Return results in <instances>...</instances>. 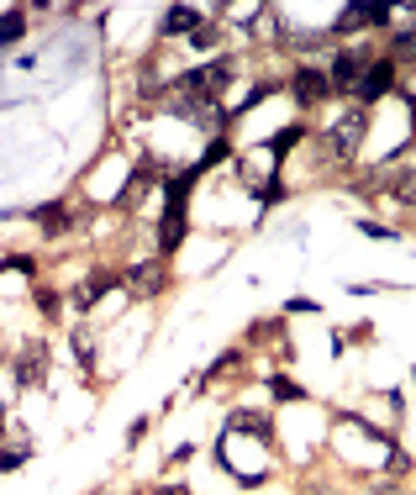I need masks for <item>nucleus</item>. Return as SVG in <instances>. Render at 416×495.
Returning a JSON list of instances; mask_svg holds the SVG:
<instances>
[{"label": "nucleus", "mask_w": 416, "mask_h": 495, "mask_svg": "<svg viewBox=\"0 0 416 495\" xmlns=\"http://www.w3.org/2000/svg\"><path fill=\"white\" fill-rule=\"evenodd\" d=\"M364 132H369L364 106H348V111H337L333 122H327V148H333L337 159H353V153H359V143H364Z\"/></svg>", "instance_id": "nucleus-1"}, {"label": "nucleus", "mask_w": 416, "mask_h": 495, "mask_svg": "<svg viewBox=\"0 0 416 495\" xmlns=\"http://www.w3.org/2000/svg\"><path fill=\"white\" fill-rule=\"evenodd\" d=\"M375 185H379V190H390L401 206H416V148L395 153V159L375 174Z\"/></svg>", "instance_id": "nucleus-2"}, {"label": "nucleus", "mask_w": 416, "mask_h": 495, "mask_svg": "<svg viewBox=\"0 0 416 495\" xmlns=\"http://www.w3.org/2000/svg\"><path fill=\"white\" fill-rule=\"evenodd\" d=\"M369 64H375L369 48H342V53L333 58V69H327V80H333L337 90H359V80L369 74Z\"/></svg>", "instance_id": "nucleus-3"}, {"label": "nucleus", "mask_w": 416, "mask_h": 495, "mask_svg": "<svg viewBox=\"0 0 416 495\" xmlns=\"http://www.w3.org/2000/svg\"><path fill=\"white\" fill-rule=\"evenodd\" d=\"M227 84H232V64H206V69H190V74H185V95L216 100Z\"/></svg>", "instance_id": "nucleus-4"}, {"label": "nucleus", "mask_w": 416, "mask_h": 495, "mask_svg": "<svg viewBox=\"0 0 416 495\" xmlns=\"http://www.w3.org/2000/svg\"><path fill=\"white\" fill-rule=\"evenodd\" d=\"M390 90H395V64H390V58H379V64H369V74L359 80L353 95H359V106H375L379 95H390Z\"/></svg>", "instance_id": "nucleus-5"}, {"label": "nucleus", "mask_w": 416, "mask_h": 495, "mask_svg": "<svg viewBox=\"0 0 416 495\" xmlns=\"http://www.w3.org/2000/svg\"><path fill=\"white\" fill-rule=\"evenodd\" d=\"M327 90H333V80H327V69H295L290 95L300 100V106H322V100H327Z\"/></svg>", "instance_id": "nucleus-6"}, {"label": "nucleus", "mask_w": 416, "mask_h": 495, "mask_svg": "<svg viewBox=\"0 0 416 495\" xmlns=\"http://www.w3.org/2000/svg\"><path fill=\"white\" fill-rule=\"evenodd\" d=\"M126 285L137 290L143 300H153L159 290L169 285V269H164V258H148V264H132V274H126Z\"/></svg>", "instance_id": "nucleus-7"}, {"label": "nucleus", "mask_w": 416, "mask_h": 495, "mask_svg": "<svg viewBox=\"0 0 416 495\" xmlns=\"http://www.w3.org/2000/svg\"><path fill=\"white\" fill-rule=\"evenodd\" d=\"M179 111H185V122L206 126V132H221V122H227V111L216 100H201V95H179Z\"/></svg>", "instance_id": "nucleus-8"}, {"label": "nucleus", "mask_w": 416, "mask_h": 495, "mask_svg": "<svg viewBox=\"0 0 416 495\" xmlns=\"http://www.w3.org/2000/svg\"><path fill=\"white\" fill-rule=\"evenodd\" d=\"M42 369H48V348H42V343H27L22 359H16V379H22V385H38Z\"/></svg>", "instance_id": "nucleus-9"}, {"label": "nucleus", "mask_w": 416, "mask_h": 495, "mask_svg": "<svg viewBox=\"0 0 416 495\" xmlns=\"http://www.w3.org/2000/svg\"><path fill=\"white\" fill-rule=\"evenodd\" d=\"M164 32H185V38H195V32H201V11H195V5H169V11H164Z\"/></svg>", "instance_id": "nucleus-10"}, {"label": "nucleus", "mask_w": 416, "mask_h": 495, "mask_svg": "<svg viewBox=\"0 0 416 495\" xmlns=\"http://www.w3.org/2000/svg\"><path fill=\"white\" fill-rule=\"evenodd\" d=\"M106 290H111V280H106V274H95V280H84V285H74V295H69V300H74L80 311H90V306H95V300H100Z\"/></svg>", "instance_id": "nucleus-11"}, {"label": "nucleus", "mask_w": 416, "mask_h": 495, "mask_svg": "<svg viewBox=\"0 0 416 495\" xmlns=\"http://www.w3.org/2000/svg\"><path fill=\"white\" fill-rule=\"evenodd\" d=\"M232 432H258V438H269V416L264 412H232Z\"/></svg>", "instance_id": "nucleus-12"}, {"label": "nucleus", "mask_w": 416, "mask_h": 495, "mask_svg": "<svg viewBox=\"0 0 416 495\" xmlns=\"http://www.w3.org/2000/svg\"><path fill=\"white\" fill-rule=\"evenodd\" d=\"M179 238H185V216H164V227H159V248H164V253H174V248H179Z\"/></svg>", "instance_id": "nucleus-13"}, {"label": "nucleus", "mask_w": 416, "mask_h": 495, "mask_svg": "<svg viewBox=\"0 0 416 495\" xmlns=\"http://www.w3.org/2000/svg\"><path fill=\"white\" fill-rule=\"evenodd\" d=\"M390 64H416V27H412V32H395V48H390Z\"/></svg>", "instance_id": "nucleus-14"}, {"label": "nucleus", "mask_w": 416, "mask_h": 495, "mask_svg": "<svg viewBox=\"0 0 416 495\" xmlns=\"http://www.w3.org/2000/svg\"><path fill=\"white\" fill-rule=\"evenodd\" d=\"M359 27H369V5H348V11H342V22H337L333 32H359Z\"/></svg>", "instance_id": "nucleus-15"}, {"label": "nucleus", "mask_w": 416, "mask_h": 495, "mask_svg": "<svg viewBox=\"0 0 416 495\" xmlns=\"http://www.w3.org/2000/svg\"><path fill=\"white\" fill-rule=\"evenodd\" d=\"M27 27H22V11H11V16H0V48H11V42L22 38Z\"/></svg>", "instance_id": "nucleus-16"}, {"label": "nucleus", "mask_w": 416, "mask_h": 495, "mask_svg": "<svg viewBox=\"0 0 416 495\" xmlns=\"http://www.w3.org/2000/svg\"><path fill=\"white\" fill-rule=\"evenodd\" d=\"M74 353H80V364H84V369L95 364V337H90L84 327H74Z\"/></svg>", "instance_id": "nucleus-17"}, {"label": "nucleus", "mask_w": 416, "mask_h": 495, "mask_svg": "<svg viewBox=\"0 0 416 495\" xmlns=\"http://www.w3.org/2000/svg\"><path fill=\"white\" fill-rule=\"evenodd\" d=\"M269 390H274V401H300V385H290L285 374H274V379H269Z\"/></svg>", "instance_id": "nucleus-18"}, {"label": "nucleus", "mask_w": 416, "mask_h": 495, "mask_svg": "<svg viewBox=\"0 0 416 495\" xmlns=\"http://www.w3.org/2000/svg\"><path fill=\"white\" fill-rule=\"evenodd\" d=\"M295 143H300V126H285V132H274V143H269V148H274V153H285V148H295Z\"/></svg>", "instance_id": "nucleus-19"}, {"label": "nucleus", "mask_w": 416, "mask_h": 495, "mask_svg": "<svg viewBox=\"0 0 416 495\" xmlns=\"http://www.w3.org/2000/svg\"><path fill=\"white\" fill-rule=\"evenodd\" d=\"M290 42H295V48H322L327 32H290Z\"/></svg>", "instance_id": "nucleus-20"}, {"label": "nucleus", "mask_w": 416, "mask_h": 495, "mask_svg": "<svg viewBox=\"0 0 416 495\" xmlns=\"http://www.w3.org/2000/svg\"><path fill=\"white\" fill-rule=\"evenodd\" d=\"M22 464H27V448H5L0 454V469H22Z\"/></svg>", "instance_id": "nucleus-21"}, {"label": "nucleus", "mask_w": 416, "mask_h": 495, "mask_svg": "<svg viewBox=\"0 0 416 495\" xmlns=\"http://www.w3.org/2000/svg\"><path fill=\"white\" fill-rule=\"evenodd\" d=\"M216 38H221V32H216V27H206V22H201V32H195V38H190V42H195V48H216Z\"/></svg>", "instance_id": "nucleus-22"}, {"label": "nucleus", "mask_w": 416, "mask_h": 495, "mask_svg": "<svg viewBox=\"0 0 416 495\" xmlns=\"http://www.w3.org/2000/svg\"><path fill=\"white\" fill-rule=\"evenodd\" d=\"M159 495H190V491H185V485H164Z\"/></svg>", "instance_id": "nucleus-23"}, {"label": "nucleus", "mask_w": 416, "mask_h": 495, "mask_svg": "<svg viewBox=\"0 0 416 495\" xmlns=\"http://www.w3.org/2000/svg\"><path fill=\"white\" fill-rule=\"evenodd\" d=\"M306 495H333V491H327V485H311V491H306Z\"/></svg>", "instance_id": "nucleus-24"}, {"label": "nucleus", "mask_w": 416, "mask_h": 495, "mask_svg": "<svg viewBox=\"0 0 416 495\" xmlns=\"http://www.w3.org/2000/svg\"><path fill=\"white\" fill-rule=\"evenodd\" d=\"M412 379H416V369H412Z\"/></svg>", "instance_id": "nucleus-25"}, {"label": "nucleus", "mask_w": 416, "mask_h": 495, "mask_svg": "<svg viewBox=\"0 0 416 495\" xmlns=\"http://www.w3.org/2000/svg\"><path fill=\"white\" fill-rule=\"evenodd\" d=\"M126 495H132V491H126Z\"/></svg>", "instance_id": "nucleus-26"}]
</instances>
